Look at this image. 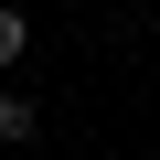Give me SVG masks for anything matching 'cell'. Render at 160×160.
<instances>
[{
	"label": "cell",
	"instance_id": "1",
	"mask_svg": "<svg viewBox=\"0 0 160 160\" xmlns=\"http://www.w3.org/2000/svg\"><path fill=\"white\" fill-rule=\"evenodd\" d=\"M43 118H32V96H11V86H0V139H32Z\"/></svg>",
	"mask_w": 160,
	"mask_h": 160
},
{
	"label": "cell",
	"instance_id": "2",
	"mask_svg": "<svg viewBox=\"0 0 160 160\" xmlns=\"http://www.w3.org/2000/svg\"><path fill=\"white\" fill-rule=\"evenodd\" d=\"M0 64H22V11L0 0Z\"/></svg>",
	"mask_w": 160,
	"mask_h": 160
}]
</instances>
